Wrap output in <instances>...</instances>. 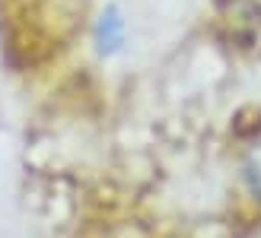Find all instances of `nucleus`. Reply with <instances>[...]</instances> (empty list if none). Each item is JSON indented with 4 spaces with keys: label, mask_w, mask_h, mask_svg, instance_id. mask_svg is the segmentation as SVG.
I'll list each match as a JSON object with an SVG mask.
<instances>
[{
    "label": "nucleus",
    "mask_w": 261,
    "mask_h": 238,
    "mask_svg": "<svg viewBox=\"0 0 261 238\" xmlns=\"http://www.w3.org/2000/svg\"><path fill=\"white\" fill-rule=\"evenodd\" d=\"M239 181L245 194L255 203H261V140H255L252 146H245L242 159H239Z\"/></svg>",
    "instance_id": "2"
},
{
    "label": "nucleus",
    "mask_w": 261,
    "mask_h": 238,
    "mask_svg": "<svg viewBox=\"0 0 261 238\" xmlns=\"http://www.w3.org/2000/svg\"><path fill=\"white\" fill-rule=\"evenodd\" d=\"M127 45V19L118 4H106L93 22V48L99 57H118Z\"/></svg>",
    "instance_id": "1"
}]
</instances>
